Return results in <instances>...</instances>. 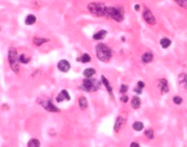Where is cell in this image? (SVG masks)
<instances>
[{
	"instance_id": "cell-1",
	"label": "cell",
	"mask_w": 187,
	"mask_h": 147,
	"mask_svg": "<svg viewBox=\"0 0 187 147\" xmlns=\"http://www.w3.org/2000/svg\"><path fill=\"white\" fill-rule=\"evenodd\" d=\"M96 52L98 59L103 62H109L112 56L111 50L109 47L103 43H99L96 46Z\"/></svg>"
},
{
	"instance_id": "cell-2",
	"label": "cell",
	"mask_w": 187,
	"mask_h": 147,
	"mask_svg": "<svg viewBox=\"0 0 187 147\" xmlns=\"http://www.w3.org/2000/svg\"><path fill=\"white\" fill-rule=\"evenodd\" d=\"M8 62H9L10 68L11 70L15 73L18 74L20 71V62L18 59V51L15 47H11L8 50Z\"/></svg>"
},
{
	"instance_id": "cell-3",
	"label": "cell",
	"mask_w": 187,
	"mask_h": 147,
	"mask_svg": "<svg viewBox=\"0 0 187 147\" xmlns=\"http://www.w3.org/2000/svg\"><path fill=\"white\" fill-rule=\"evenodd\" d=\"M101 82L97 79L86 78L84 80L80 89L89 93H94L100 89Z\"/></svg>"
},
{
	"instance_id": "cell-4",
	"label": "cell",
	"mask_w": 187,
	"mask_h": 147,
	"mask_svg": "<svg viewBox=\"0 0 187 147\" xmlns=\"http://www.w3.org/2000/svg\"><path fill=\"white\" fill-rule=\"evenodd\" d=\"M105 16L111 18L117 22H122L124 21V11L121 8L107 7Z\"/></svg>"
},
{
	"instance_id": "cell-5",
	"label": "cell",
	"mask_w": 187,
	"mask_h": 147,
	"mask_svg": "<svg viewBox=\"0 0 187 147\" xmlns=\"http://www.w3.org/2000/svg\"><path fill=\"white\" fill-rule=\"evenodd\" d=\"M106 8L103 3L99 2H92L88 5V10L90 11L93 15H96L97 17H104L105 16Z\"/></svg>"
},
{
	"instance_id": "cell-6",
	"label": "cell",
	"mask_w": 187,
	"mask_h": 147,
	"mask_svg": "<svg viewBox=\"0 0 187 147\" xmlns=\"http://www.w3.org/2000/svg\"><path fill=\"white\" fill-rule=\"evenodd\" d=\"M40 106L43 107L45 110L50 112H59L60 109L57 108L53 103H52L51 99H42L40 102H38Z\"/></svg>"
},
{
	"instance_id": "cell-7",
	"label": "cell",
	"mask_w": 187,
	"mask_h": 147,
	"mask_svg": "<svg viewBox=\"0 0 187 147\" xmlns=\"http://www.w3.org/2000/svg\"><path fill=\"white\" fill-rule=\"evenodd\" d=\"M143 18H144L145 21H146L148 24L150 25H155L156 24L155 18L154 17L152 11L148 8H145L144 11H143Z\"/></svg>"
},
{
	"instance_id": "cell-8",
	"label": "cell",
	"mask_w": 187,
	"mask_h": 147,
	"mask_svg": "<svg viewBox=\"0 0 187 147\" xmlns=\"http://www.w3.org/2000/svg\"><path fill=\"white\" fill-rule=\"evenodd\" d=\"M57 66L58 70H59L60 71H61V72L64 73H67L70 68V63L67 62V60L65 59H62L61 60V61H59L58 63Z\"/></svg>"
},
{
	"instance_id": "cell-9",
	"label": "cell",
	"mask_w": 187,
	"mask_h": 147,
	"mask_svg": "<svg viewBox=\"0 0 187 147\" xmlns=\"http://www.w3.org/2000/svg\"><path fill=\"white\" fill-rule=\"evenodd\" d=\"M70 99V96L69 95L68 92L66 90V89H62L61 91V93L58 94V95L56 96V100L58 103H61L65 100H67L69 101Z\"/></svg>"
},
{
	"instance_id": "cell-10",
	"label": "cell",
	"mask_w": 187,
	"mask_h": 147,
	"mask_svg": "<svg viewBox=\"0 0 187 147\" xmlns=\"http://www.w3.org/2000/svg\"><path fill=\"white\" fill-rule=\"evenodd\" d=\"M160 90H161V95H165L167 94L169 91V87L168 83L166 79H161L159 82V85H158Z\"/></svg>"
},
{
	"instance_id": "cell-11",
	"label": "cell",
	"mask_w": 187,
	"mask_h": 147,
	"mask_svg": "<svg viewBox=\"0 0 187 147\" xmlns=\"http://www.w3.org/2000/svg\"><path fill=\"white\" fill-rule=\"evenodd\" d=\"M178 83L182 87L187 89V75L186 73H182L178 76Z\"/></svg>"
},
{
	"instance_id": "cell-12",
	"label": "cell",
	"mask_w": 187,
	"mask_h": 147,
	"mask_svg": "<svg viewBox=\"0 0 187 147\" xmlns=\"http://www.w3.org/2000/svg\"><path fill=\"white\" fill-rule=\"evenodd\" d=\"M124 123V120L122 117L120 116H118L116 119V121H115V127H114V129H115V132H119V130H120L121 127L123 126Z\"/></svg>"
},
{
	"instance_id": "cell-13",
	"label": "cell",
	"mask_w": 187,
	"mask_h": 147,
	"mask_svg": "<svg viewBox=\"0 0 187 147\" xmlns=\"http://www.w3.org/2000/svg\"><path fill=\"white\" fill-rule=\"evenodd\" d=\"M49 41V39H46L45 37H36L33 39V42H34V44L36 45L37 46H40L44 43H47V42Z\"/></svg>"
},
{
	"instance_id": "cell-14",
	"label": "cell",
	"mask_w": 187,
	"mask_h": 147,
	"mask_svg": "<svg viewBox=\"0 0 187 147\" xmlns=\"http://www.w3.org/2000/svg\"><path fill=\"white\" fill-rule=\"evenodd\" d=\"M107 35V31L105 30H101L99 31H98L97 33L93 35V39H96V40H101V39H105V37Z\"/></svg>"
},
{
	"instance_id": "cell-15",
	"label": "cell",
	"mask_w": 187,
	"mask_h": 147,
	"mask_svg": "<svg viewBox=\"0 0 187 147\" xmlns=\"http://www.w3.org/2000/svg\"><path fill=\"white\" fill-rule=\"evenodd\" d=\"M79 102V106L81 110H85L88 107V102L85 96H80L78 99Z\"/></svg>"
},
{
	"instance_id": "cell-16",
	"label": "cell",
	"mask_w": 187,
	"mask_h": 147,
	"mask_svg": "<svg viewBox=\"0 0 187 147\" xmlns=\"http://www.w3.org/2000/svg\"><path fill=\"white\" fill-rule=\"evenodd\" d=\"M154 58V56L152 53L150 52H146L144 53L142 56V60L144 63H149V62H152V60Z\"/></svg>"
},
{
	"instance_id": "cell-17",
	"label": "cell",
	"mask_w": 187,
	"mask_h": 147,
	"mask_svg": "<svg viewBox=\"0 0 187 147\" xmlns=\"http://www.w3.org/2000/svg\"><path fill=\"white\" fill-rule=\"evenodd\" d=\"M141 100L138 96H134L131 100V106L134 109H138L140 107Z\"/></svg>"
},
{
	"instance_id": "cell-18",
	"label": "cell",
	"mask_w": 187,
	"mask_h": 147,
	"mask_svg": "<svg viewBox=\"0 0 187 147\" xmlns=\"http://www.w3.org/2000/svg\"><path fill=\"white\" fill-rule=\"evenodd\" d=\"M77 62H80L82 63H88L91 61V57L89 54L87 53H84V55H82L80 57L77 58Z\"/></svg>"
},
{
	"instance_id": "cell-19",
	"label": "cell",
	"mask_w": 187,
	"mask_h": 147,
	"mask_svg": "<svg viewBox=\"0 0 187 147\" xmlns=\"http://www.w3.org/2000/svg\"><path fill=\"white\" fill-rule=\"evenodd\" d=\"M102 84H104V86L105 87V88L107 89L108 92L109 93V94H111V95L112 96V87H111V85H110L109 82H108V80H107V78H106L105 76H103V75L102 76Z\"/></svg>"
},
{
	"instance_id": "cell-20",
	"label": "cell",
	"mask_w": 187,
	"mask_h": 147,
	"mask_svg": "<svg viewBox=\"0 0 187 147\" xmlns=\"http://www.w3.org/2000/svg\"><path fill=\"white\" fill-rule=\"evenodd\" d=\"M36 21H37V18L34 15H27L25 18V24H27V25H33L34 24H35Z\"/></svg>"
},
{
	"instance_id": "cell-21",
	"label": "cell",
	"mask_w": 187,
	"mask_h": 147,
	"mask_svg": "<svg viewBox=\"0 0 187 147\" xmlns=\"http://www.w3.org/2000/svg\"><path fill=\"white\" fill-rule=\"evenodd\" d=\"M96 74V70L93 68H86L84 71V77H86V78H90L91 77L93 76V75Z\"/></svg>"
},
{
	"instance_id": "cell-22",
	"label": "cell",
	"mask_w": 187,
	"mask_h": 147,
	"mask_svg": "<svg viewBox=\"0 0 187 147\" xmlns=\"http://www.w3.org/2000/svg\"><path fill=\"white\" fill-rule=\"evenodd\" d=\"M160 44L163 49H167L171 45V41L167 38H163L160 40Z\"/></svg>"
},
{
	"instance_id": "cell-23",
	"label": "cell",
	"mask_w": 187,
	"mask_h": 147,
	"mask_svg": "<svg viewBox=\"0 0 187 147\" xmlns=\"http://www.w3.org/2000/svg\"><path fill=\"white\" fill-rule=\"evenodd\" d=\"M133 128L136 131H140V130H142L144 128V124L141 121H136L133 124Z\"/></svg>"
},
{
	"instance_id": "cell-24",
	"label": "cell",
	"mask_w": 187,
	"mask_h": 147,
	"mask_svg": "<svg viewBox=\"0 0 187 147\" xmlns=\"http://www.w3.org/2000/svg\"><path fill=\"white\" fill-rule=\"evenodd\" d=\"M40 146V143L39 140L37 139H31L30 141L28 142L27 147H39Z\"/></svg>"
},
{
	"instance_id": "cell-25",
	"label": "cell",
	"mask_w": 187,
	"mask_h": 147,
	"mask_svg": "<svg viewBox=\"0 0 187 147\" xmlns=\"http://www.w3.org/2000/svg\"><path fill=\"white\" fill-rule=\"evenodd\" d=\"M19 62H21L23 64H27L28 62H30V58L29 57H27L26 55L24 54H21L20 56L18 57Z\"/></svg>"
},
{
	"instance_id": "cell-26",
	"label": "cell",
	"mask_w": 187,
	"mask_h": 147,
	"mask_svg": "<svg viewBox=\"0 0 187 147\" xmlns=\"http://www.w3.org/2000/svg\"><path fill=\"white\" fill-rule=\"evenodd\" d=\"M145 136L149 140H152L154 138V130L152 129H148L145 131Z\"/></svg>"
},
{
	"instance_id": "cell-27",
	"label": "cell",
	"mask_w": 187,
	"mask_h": 147,
	"mask_svg": "<svg viewBox=\"0 0 187 147\" xmlns=\"http://www.w3.org/2000/svg\"><path fill=\"white\" fill-rule=\"evenodd\" d=\"M173 102L176 105H180L183 103V99H182L180 96H174V98H173Z\"/></svg>"
},
{
	"instance_id": "cell-28",
	"label": "cell",
	"mask_w": 187,
	"mask_h": 147,
	"mask_svg": "<svg viewBox=\"0 0 187 147\" xmlns=\"http://www.w3.org/2000/svg\"><path fill=\"white\" fill-rule=\"evenodd\" d=\"M182 8H187V0H175Z\"/></svg>"
},
{
	"instance_id": "cell-29",
	"label": "cell",
	"mask_w": 187,
	"mask_h": 147,
	"mask_svg": "<svg viewBox=\"0 0 187 147\" xmlns=\"http://www.w3.org/2000/svg\"><path fill=\"white\" fill-rule=\"evenodd\" d=\"M128 89V87L125 84H122L120 86V92L121 93H125Z\"/></svg>"
},
{
	"instance_id": "cell-30",
	"label": "cell",
	"mask_w": 187,
	"mask_h": 147,
	"mask_svg": "<svg viewBox=\"0 0 187 147\" xmlns=\"http://www.w3.org/2000/svg\"><path fill=\"white\" fill-rule=\"evenodd\" d=\"M128 99H129V98H128L127 96H123L120 98V100L122 101L123 103H127Z\"/></svg>"
},
{
	"instance_id": "cell-31",
	"label": "cell",
	"mask_w": 187,
	"mask_h": 147,
	"mask_svg": "<svg viewBox=\"0 0 187 147\" xmlns=\"http://www.w3.org/2000/svg\"><path fill=\"white\" fill-rule=\"evenodd\" d=\"M137 86H138V87L140 88V89H143L145 87V84L143 81H139V82L137 83Z\"/></svg>"
},
{
	"instance_id": "cell-32",
	"label": "cell",
	"mask_w": 187,
	"mask_h": 147,
	"mask_svg": "<svg viewBox=\"0 0 187 147\" xmlns=\"http://www.w3.org/2000/svg\"><path fill=\"white\" fill-rule=\"evenodd\" d=\"M134 92H136V93H138V94H141V93H142V89H140V88H139L137 87L136 88L134 89Z\"/></svg>"
},
{
	"instance_id": "cell-33",
	"label": "cell",
	"mask_w": 187,
	"mask_h": 147,
	"mask_svg": "<svg viewBox=\"0 0 187 147\" xmlns=\"http://www.w3.org/2000/svg\"><path fill=\"white\" fill-rule=\"evenodd\" d=\"M130 147H140L139 146V145L137 143H135V142H134V143H132L131 144H130Z\"/></svg>"
},
{
	"instance_id": "cell-34",
	"label": "cell",
	"mask_w": 187,
	"mask_h": 147,
	"mask_svg": "<svg viewBox=\"0 0 187 147\" xmlns=\"http://www.w3.org/2000/svg\"><path fill=\"white\" fill-rule=\"evenodd\" d=\"M134 8H135V9L136 10V11H139V5H136L135 7H134Z\"/></svg>"
}]
</instances>
